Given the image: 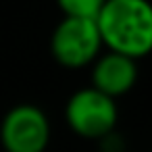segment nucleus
<instances>
[{
	"label": "nucleus",
	"instance_id": "f03ea898",
	"mask_svg": "<svg viewBox=\"0 0 152 152\" xmlns=\"http://www.w3.org/2000/svg\"><path fill=\"white\" fill-rule=\"evenodd\" d=\"M65 119L71 131L86 140H102L113 133L119 121L117 102L94 88H81L67 100Z\"/></svg>",
	"mask_w": 152,
	"mask_h": 152
},
{
	"label": "nucleus",
	"instance_id": "0eeeda50",
	"mask_svg": "<svg viewBox=\"0 0 152 152\" xmlns=\"http://www.w3.org/2000/svg\"><path fill=\"white\" fill-rule=\"evenodd\" d=\"M102 146V152H123V140L113 131L108 135H104L102 140H98Z\"/></svg>",
	"mask_w": 152,
	"mask_h": 152
},
{
	"label": "nucleus",
	"instance_id": "39448f33",
	"mask_svg": "<svg viewBox=\"0 0 152 152\" xmlns=\"http://www.w3.org/2000/svg\"><path fill=\"white\" fill-rule=\"evenodd\" d=\"M137 81V65L133 58H127L117 52H106L94 61L92 69V88L102 92L108 98H119L127 94Z\"/></svg>",
	"mask_w": 152,
	"mask_h": 152
},
{
	"label": "nucleus",
	"instance_id": "20e7f679",
	"mask_svg": "<svg viewBox=\"0 0 152 152\" xmlns=\"http://www.w3.org/2000/svg\"><path fill=\"white\" fill-rule=\"evenodd\" d=\"M0 142L7 152H44L50 144V121L36 104L13 106L0 123Z\"/></svg>",
	"mask_w": 152,
	"mask_h": 152
},
{
	"label": "nucleus",
	"instance_id": "7ed1b4c3",
	"mask_svg": "<svg viewBox=\"0 0 152 152\" xmlns=\"http://www.w3.org/2000/svg\"><path fill=\"white\" fill-rule=\"evenodd\" d=\"M102 48V40L96 27V21L88 19H69L54 27L50 38V50L58 65L67 69H81L92 65Z\"/></svg>",
	"mask_w": 152,
	"mask_h": 152
},
{
	"label": "nucleus",
	"instance_id": "f257e3e1",
	"mask_svg": "<svg viewBox=\"0 0 152 152\" xmlns=\"http://www.w3.org/2000/svg\"><path fill=\"white\" fill-rule=\"evenodd\" d=\"M102 46L127 58L152 52V2L150 0H106L96 17Z\"/></svg>",
	"mask_w": 152,
	"mask_h": 152
},
{
	"label": "nucleus",
	"instance_id": "423d86ee",
	"mask_svg": "<svg viewBox=\"0 0 152 152\" xmlns=\"http://www.w3.org/2000/svg\"><path fill=\"white\" fill-rule=\"evenodd\" d=\"M106 0H56L58 9L69 19H88L96 21Z\"/></svg>",
	"mask_w": 152,
	"mask_h": 152
}]
</instances>
